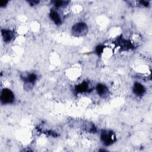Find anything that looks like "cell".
I'll return each instance as SVG.
<instances>
[{
  "label": "cell",
  "mask_w": 152,
  "mask_h": 152,
  "mask_svg": "<svg viewBox=\"0 0 152 152\" xmlns=\"http://www.w3.org/2000/svg\"><path fill=\"white\" fill-rule=\"evenodd\" d=\"M96 90L97 94L103 97H105L107 94V88L105 85L102 84H98L96 87Z\"/></svg>",
  "instance_id": "8992f818"
},
{
  "label": "cell",
  "mask_w": 152,
  "mask_h": 152,
  "mask_svg": "<svg viewBox=\"0 0 152 152\" xmlns=\"http://www.w3.org/2000/svg\"><path fill=\"white\" fill-rule=\"evenodd\" d=\"M118 43H119V45H121V47L123 48L124 49H129L132 48L133 47L132 44L129 40H126L123 39H118Z\"/></svg>",
  "instance_id": "30bf717a"
},
{
  "label": "cell",
  "mask_w": 152,
  "mask_h": 152,
  "mask_svg": "<svg viewBox=\"0 0 152 152\" xmlns=\"http://www.w3.org/2000/svg\"><path fill=\"white\" fill-rule=\"evenodd\" d=\"M49 17L50 19L56 24H60L61 23V18L59 15V14L55 10H51L49 13Z\"/></svg>",
  "instance_id": "52a82bcc"
},
{
  "label": "cell",
  "mask_w": 152,
  "mask_h": 152,
  "mask_svg": "<svg viewBox=\"0 0 152 152\" xmlns=\"http://www.w3.org/2000/svg\"><path fill=\"white\" fill-rule=\"evenodd\" d=\"M8 3V1H0V7H5Z\"/></svg>",
  "instance_id": "9a60e30c"
},
{
  "label": "cell",
  "mask_w": 152,
  "mask_h": 152,
  "mask_svg": "<svg viewBox=\"0 0 152 152\" xmlns=\"http://www.w3.org/2000/svg\"><path fill=\"white\" fill-rule=\"evenodd\" d=\"M133 91L137 96H142L145 92V88L141 83L136 82L133 86Z\"/></svg>",
  "instance_id": "277c9868"
},
{
  "label": "cell",
  "mask_w": 152,
  "mask_h": 152,
  "mask_svg": "<svg viewBox=\"0 0 152 152\" xmlns=\"http://www.w3.org/2000/svg\"><path fill=\"white\" fill-rule=\"evenodd\" d=\"M2 36L5 42H10L14 37V32L10 30L4 29L1 30Z\"/></svg>",
  "instance_id": "5b68a950"
},
{
  "label": "cell",
  "mask_w": 152,
  "mask_h": 152,
  "mask_svg": "<svg viewBox=\"0 0 152 152\" xmlns=\"http://www.w3.org/2000/svg\"><path fill=\"white\" fill-rule=\"evenodd\" d=\"M100 139L105 145H111L116 140L114 133L111 131L107 130H103L102 131L100 134Z\"/></svg>",
  "instance_id": "7a4b0ae2"
},
{
  "label": "cell",
  "mask_w": 152,
  "mask_h": 152,
  "mask_svg": "<svg viewBox=\"0 0 152 152\" xmlns=\"http://www.w3.org/2000/svg\"><path fill=\"white\" fill-rule=\"evenodd\" d=\"M103 46L99 45L96 47V53L98 55H100L103 52Z\"/></svg>",
  "instance_id": "7c38bea8"
},
{
  "label": "cell",
  "mask_w": 152,
  "mask_h": 152,
  "mask_svg": "<svg viewBox=\"0 0 152 152\" xmlns=\"http://www.w3.org/2000/svg\"><path fill=\"white\" fill-rule=\"evenodd\" d=\"M88 27L85 23L80 22L75 24L72 27V34L76 37H80L86 34Z\"/></svg>",
  "instance_id": "6da1fadb"
},
{
  "label": "cell",
  "mask_w": 152,
  "mask_h": 152,
  "mask_svg": "<svg viewBox=\"0 0 152 152\" xmlns=\"http://www.w3.org/2000/svg\"><path fill=\"white\" fill-rule=\"evenodd\" d=\"M89 90V86L88 83L86 81L75 86V91L78 93H84L87 92Z\"/></svg>",
  "instance_id": "9c48e42d"
},
{
  "label": "cell",
  "mask_w": 152,
  "mask_h": 152,
  "mask_svg": "<svg viewBox=\"0 0 152 152\" xmlns=\"http://www.w3.org/2000/svg\"><path fill=\"white\" fill-rule=\"evenodd\" d=\"M140 5H142V6H145V7H147L149 5V2L147 1H140Z\"/></svg>",
  "instance_id": "4fadbf2b"
},
{
  "label": "cell",
  "mask_w": 152,
  "mask_h": 152,
  "mask_svg": "<svg viewBox=\"0 0 152 152\" xmlns=\"http://www.w3.org/2000/svg\"><path fill=\"white\" fill-rule=\"evenodd\" d=\"M1 102L2 104H10L14 102L15 97L13 92L8 88H4L1 93Z\"/></svg>",
  "instance_id": "3957f363"
},
{
  "label": "cell",
  "mask_w": 152,
  "mask_h": 152,
  "mask_svg": "<svg viewBox=\"0 0 152 152\" xmlns=\"http://www.w3.org/2000/svg\"><path fill=\"white\" fill-rule=\"evenodd\" d=\"M68 3V1H53L54 5L57 8L61 7H63L65 5H67Z\"/></svg>",
  "instance_id": "8fae6325"
},
{
  "label": "cell",
  "mask_w": 152,
  "mask_h": 152,
  "mask_svg": "<svg viewBox=\"0 0 152 152\" xmlns=\"http://www.w3.org/2000/svg\"><path fill=\"white\" fill-rule=\"evenodd\" d=\"M28 2L30 3V4L31 5H34L39 4V1H28Z\"/></svg>",
  "instance_id": "5bb4252c"
},
{
  "label": "cell",
  "mask_w": 152,
  "mask_h": 152,
  "mask_svg": "<svg viewBox=\"0 0 152 152\" xmlns=\"http://www.w3.org/2000/svg\"><path fill=\"white\" fill-rule=\"evenodd\" d=\"M37 79V76L32 73V74H28V75H27V77H24V78H23V80L26 84L25 86H27V85H29V86H32L34 83L36 81Z\"/></svg>",
  "instance_id": "ba28073f"
}]
</instances>
